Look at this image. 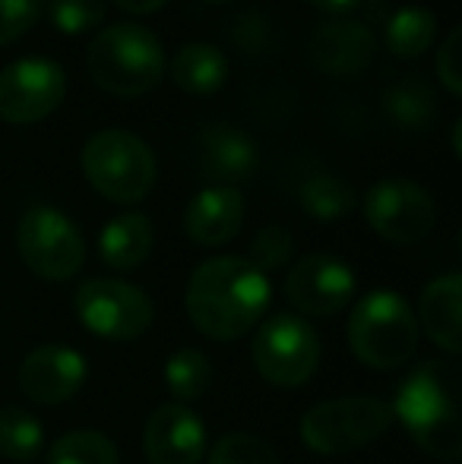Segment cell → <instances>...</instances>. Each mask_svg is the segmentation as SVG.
<instances>
[{"mask_svg":"<svg viewBox=\"0 0 462 464\" xmlns=\"http://www.w3.org/2000/svg\"><path fill=\"white\" fill-rule=\"evenodd\" d=\"M270 278L244 256H216L187 281V316L212 342L241 338L270 306Z\"/></svg>","mask_w":462,"mask_h":464,"instance_id":"6da1fadb","label":"cell"},{"mask_svg":"<svg viewBox=\"0 0 462 464\" xmlns=\"http://www.w3.org/2000/svg\"><path fill=\"white\" fill-rule=\"evenodd\" d=\"M89 76L114 98L152 92L165 76V51L152 29L140 23H114L93 38L86 51Z\"/></svg>","mask_w":462,"mask_h":464,"instance_id":"7a4b0ae2","label":"cell"},{"mask_svg":"<svg viewBox=\"0 0 462 464\" xmlns=\"http://www.w3.org/2000/svg\"><path fill=\"white\" fill-rule=\"evenodd\" d=\"M389 411L393 417H399V423L421 452L444 461H457L462 455L459 404L444 370L431 363L418 367L399 385Z\"/></svg>","mask_w":462,"mask_h":464,"instance_id":"3957f363","label":"cell"},{"mask_svg":"<svg viewBox=\"0 0 462 464\" xmlns=\"http://www.w3.org/2000/svg\"><path fill=\"white\" fill-rule=\"evenodd\" d=\"M349 344L370 370H399L418 351V319L396 291H370L349 319Z\"/></svg>","mask_w":462,"mask_h":464,"instance_id":"277c9868","label":"cell"},{"mask_svg":"<svg viewBox=\"0 0 462 464\" xmlns=\"http://www.w3.org/2000/svg\"><path fill=\"white\" fill-rule=\"evenodd\" d=\"M80 165L95 193L117 206L146 199L159 178L152 149L127 130H102L83 146Z\"/></svg>","mask_w":462,"mask_h":464,"instance_id":"5b68a950","label":"cell"},{"mask_svg":"<svg viewBox=\"0 0 462 464\" xmlns=\"http://www.w3.org/2000/svg\"><path fill=\"white\" fill-rule=\"evenodd\" d=\"M393 423L383 398L355 395L320 401L301 417V440L320 455H349L377 442Z\"/></svg>","mask_w":462,"mask_h":464,"instance_id":"8992f818","label":"cell"},{"mask_svg":"<svg viewBox=\"0 0 462 464\" xmlns=\"http://www.w3.org/2000/svg\"><path fill=\"white\" fill-rule=\"evenodd\" d=\"M253 367L270 385L298 389L317 372L320 363V338L295 313H279L260 325L253 338Z\"/></svg>","mask_w":462,"mask_h":464,"instance_id":"52a82bcc","label":"cell"},{"mask_svg":"<svg viewBox=\"0 0 462 464\" xmlns=\"http://www.w3.org/2000/svg\"><path fill=\"white\" fill-rule=\"evenodd\" d=\"M16 246L23 263L44 281H67L86 263V244L76 225L51 206H35L19 218Z\"/></svg>","mask_w":462,"mask_h":464,"instance_id":"ba28073f","label":"cell"},{"mask_svg":"<svg viewBox=\"0 0 462 464\" xmlns=\"http://www.w3.org/2000/svg\"><path fill=\"white\" fill-rule=\"evenodd\" d=\"M80 323L108 342H133L152 325V300L136 285L117 278H93L76 291Z\"/></svg>","mask_w":462,"mask_h":464,"instance_id":"9c48e42d","label":"cell"},{"mask_svg":"<svg viewBox=\"0 0 462 464\" xmlns=\"http://www.w3.org/2000/svg\"><path fill=\"white\" fill-rule=\"evenodd\" d=\"M364 218L389 244H418L437 221L434 199L421 184L406 178L380 180L364 196Z\"/></svg>","mask_w":462,"mask_h":464,"instance_id":"30bf717a","label":"cell"},{"mask_svg":"<svg viewBox=\"0 0 462 464\" xmlns=\"http://www.w3.org/2000/svg\"><path fill=\"white\" fill-rule=\"evenodd\" d=\"M67 95L64 67L48 57H23L0 73V121L29 127L61 108Z\"/></svg>","mask_w":462,"mask_h":464,"instance_id":"8fae6325","label":"cell"},{"mask_svg":"<svg viewBox=\"0 0 462 464\" xmlns=\"http://www.w3.org/2000/svg\"><path fill=\"white\" fill-rule=\"evenodd\" d=\"M285 297L304 316H333L355 297V272L339 256L314 253L289 269Z\"/></svg>","mask_w":462,"mask_h":464,"instance_id":"7c38bea8","label":"cell"},{"mask_svg":"<svg viewBox=\"0 0 462 464\" xmlns=\"http://www.w3.org/2000/svg\"><path fill=\"white\" fill-rule=\"evenodd\" d=\"M86 382V357L67 344L35 348L19 367V389L35 404H61Z\"/></svg>","mask_w":462,"mask_h":464,"instance_id":"4fadbf2b","label":"cell"},{"mask_svg":"<svg viewBox=\"0 0 462 464\" xmlns=\"http://www.w3.org/2000/svg\"><path fill=\"white\" fill-rule=\"evenodd\" d=\"M143 449L152 464H200L206 455V427L187 404H162L146 420Z\"/></svg>","mask_w":462,"mask_h":464,"instance_id":"5bb4252c","label":"cell"},{"mask_svg":"<svg viewBox=\"0 0 462 464\" xmlns=\"http://www.w3.org/2000/svg\"><path fill=\"white\" fill-rule=\"evenodd\" d=\"M374 35L364 23L349 16L327 19L314 32L310 42V61L327 76H355L364 73L374 61Z\"/></svg>","mask_w":462,"mask_h":464,"instance_id":"9a60e30c","label":"cell"},{"mask_svg":"<svg viewBox=\"0 0 462 464\" xmlns=\"http://www.w3.org/2000/svg\"><path fill=\"white\" fill-rule=\"evenodd\" d=\"M257 142L238 127L212 123L203 130L197 142V165L206 180L216 187H234L238 180L251 178L257 168Z\"/></svg>","mask_w":462,"mask_h":464,"instance_id":"2e32d148","label":"cell"},{"mask_svg":"<svg viewBox=\"0 0 462 464\" xmlns=\"http://www.w3.org/2000/svg\"><path fill=\"white\" fill-rule=\"evenodd\" d=\"M244 225V196L234 187H206L187 202L184 231L200 246H222Z\"/></svg>","mask_w":462,"mask_h":464,"instance_id":"e0dca14e","label":"cell"},{"mask_svg":"<svg viewBox=\"0 0 462 464\" xmlns=\"http://www.w3.org/2000/svg\"><path fill=\"white\" fill-rule=\"evenodd\" d=\"M418 323L425 335L431 338L437 348L447 354H459L462 351V276L434 278L431 285L421 291L418 300Z\"/></svg>","mask_w":462,"mask_h":464,"instance_id":"ac0fdd59","label":"cell"},{"mask_svg":"<svg viewBox=\"0 0 462 464\" xmlns=\"http://www.w3.org/2000/svg\"><path fill=\"white\" fill-rule=\"evenodd\" d=\"M172 80L181 92L193 98L216 95L229 80V57L206 42H191L174 54L172 61Z\"/></svg>","mask_w":462,"mask_h":464,"instance_id":"d6986e66","label":"cell"},{"mask_svg":"<svg viewBox=\"0 0 462 464\" xmlns=\"http://www.w3.org/2000/svg\"><path fill=\"white\" fill-rule=\"evenodd\" d=\"M152 221L143 212H123L105 225L99 237V250L112 269L130 272L136 266H143L152 253Z\"/></svg>","mask_w":462,"mask_h":464,"instance_id":"ffe728a7","label":"cell"},{"mask_svg":"<svg viewBox=\"0 0 462 464\" xmlns=\"http://www.w3.org/2000/svg\"><path fill=\"white\" fill-rule=\"evenodd\" d=\"M383 108L402 130H428L440 114V104L434 98V89L418 76H406L396 86L383 92Z\"/></svg>","mask_w":462,"mask_h":464,"instance_id":"44dd1931","label":"cell"},{"mask_svg":"<svg viewBox=\"0 0 462 464\" xmlns=\"http://www.w3.org/2000/svg\"><path fill=\"white\" fill-rule=\"evenodd\" d=\"M437 16L428 6H402L387 23V48L402 61L421 57L434 44Z\"/></svg>","mask_w":462,"mask_h":464,"instance_id":"7402d4cb","label":"cell"},{"mask_svg":"<svg viewBox=\"0 0 462 464\" xmlns=\"http://www.w3.org/2000/svg\"><path fill=\"white\" fill-rule=\"evenodd\" d=\"M212 376H216V370H212L210 357L197 348L174 351L165 363V385L181 404L203 398L212 389Z\"/></svg>","mask_w":462,"mask_h":464,"instance_id":"603a6c76","label":"cell"},{"mask_svg":"<svg viewBox=\"0 0 462 464\" xmlns=\"http://www.w3.org/2000/svg\"><path fill=\"white\" fill-rule=\"evenodd\" d=\"M301 208L320 221H339L355 208V189L336 174H314L301 184Z\"/></svg>","mask_w":462,"mask_h":464,"instance_id":"cb8c5ba5","label":"cell"},{"mask_svg":"<svg viewBox=\"0 0 462 464\" xmlns=\"http://www.w3.org/2000/svg\"><path fill=\"white\" fill-rule=\"evenodd\" d=\"M44 446V430L23 408L0 411V455L16 464H29L38 459Z\"/></svg>","mask_w":462,"mask_h":464,"instance_id":"d4e9b609","label":"cell"},{"mask_svg":"<svg viewBox=\"0 0 462 464\" xmlns=\"http://www.w3.org/2000/svg\"><path fill=\"white\" fill-rule=\"evenodd\" d=\"M48 464H117V446L105 433L74 430L51 446Z\"/></svg>","mask_w":462,"mask_h":464,"instance_id":"484cf974","label":"cell"},{"mask_svg":"<svg viewBox=\"0 0 462 464\" xmlns=\"http://www.w3.org/2000/svg\"><path fill=\"white\" fill-rule=\"evenodd\" d=\"M108 0H48V19L64 35H83L102 25Z\"/></svg>","mask_w":462,"mask_h":464,"instance_id":"4316f807","label":"cell"},{"mask_svg":"<svg viewBox=\"0 0 462 464\" xmlns=\"http://www.w3.org/2000/svg\"><path fill=\"white\" fill-rule=\"evenodd\" d=\"M210 464H279L276 449L253 433H229L212 446Z\"/></svg>","mask_w":462,"mask_h":464,"instance_id":"83f0119b","label":"cell"},{"mask_svg":"<svg viewBox=\"0 0 462 464\" xmlns=\"http://www.w3.org/2000/svg\"><path fill=\"white\" fill-rule=\"evenodd\" d=\"M291 234L285 231L282 225H266L263 231H257V237L251 240V263L257 266L260 272H272L282 269L291 259Z\"/></svg>","mask_w":462,"mask_h":464,"instance_id":"f1b7e54d","label":"cell"},{"mask_svg":"<svg viewBox=\"0 0 462 464\" xmlns=\"http://www.w3.org/2000/svg\"><path fill=\"white\" fill-rule=\"evenodd\" d=\"M44 0H0V48L23 38L42 16Z\"/></svg>","mask_w":462,"mask_h":464,"instance_id":"f546056e","label":"cell"},{"mask_svg":"<svg viewBox=\"0 0 462 464\" xmlns=\"http://www.w3.org/2000/svg\"><path fill=\"white\" fill-rule=\"evenodd\" d=\"M459 51H462V29H453L450 35L444 38L437 51V76L444 82V89L453 98L462 95V61H459Z\"/></svg>","mask_w":462,"mask_h":464,"instance_id":"4dcf8cb0","label":"cell"},{"mask_svg":"<svg viewBox=\"0 0 462 464\" xmlns=\"http://www.w3.org/2000/svg\"><path fill=\"white\" fill-rule=\"evenodd\" d=\"M121 10H127V13H155L159 6H165V0H114Z\"/></svg>","mask_w":462,"mask_h":464,"instance_id":"1f68e13d","label":"cell"},{"mask_svg":"<svg viewBox=\"0 0 462 464\" xmlns=\"http://www.w3.org/2000/svg\"><path fill=\"white\" fill-rule=\"evenodd\" d=\"M310 4H314L317 10H323V13H346L349 6L358 4V0H310Z\"/></svg>","mask_w":462,"mask_h":464,"instance_id":"d6a6232c","label":"cell"},{"mask_svg":"<svg viewBox=\"0 0 462 464\" xmlns=\"http://www.w3.org/2000/svg\"><path fill=\"white\" fill-rule=\"evenodd\" d=\"M453 152H462V146H459V121L457 123H453Z\"/></svg>","mask_w":462,"mask_h":464,"instance_id":"836d02e7","label":"cell"},{"mask_svg":"<svg viewBox=\"0 0 462 464\" xmlns=\"http://www.w3.org/2000/svg\"><path fill=\"white\" fill-rule=\"evenodd\" d=\"M210 4H222V0H210Z\"/></svg>","mask_w":462,"mask_h":464,"instance_id":"e575fe53","label":"cell"},{"mask_svg":"<svg viewBox=\"0 0 462 464\" xmlns=\"http://www.w3.org/2000/svg\"><path fill=\"white\" fill-rule=\"evenodd\" d=\"M447 464H457V461H447Z\"/></svg>","mask_w":462,"mask_h":464,"instance_id":"d590c367","label":"cell"}]
</instances>
